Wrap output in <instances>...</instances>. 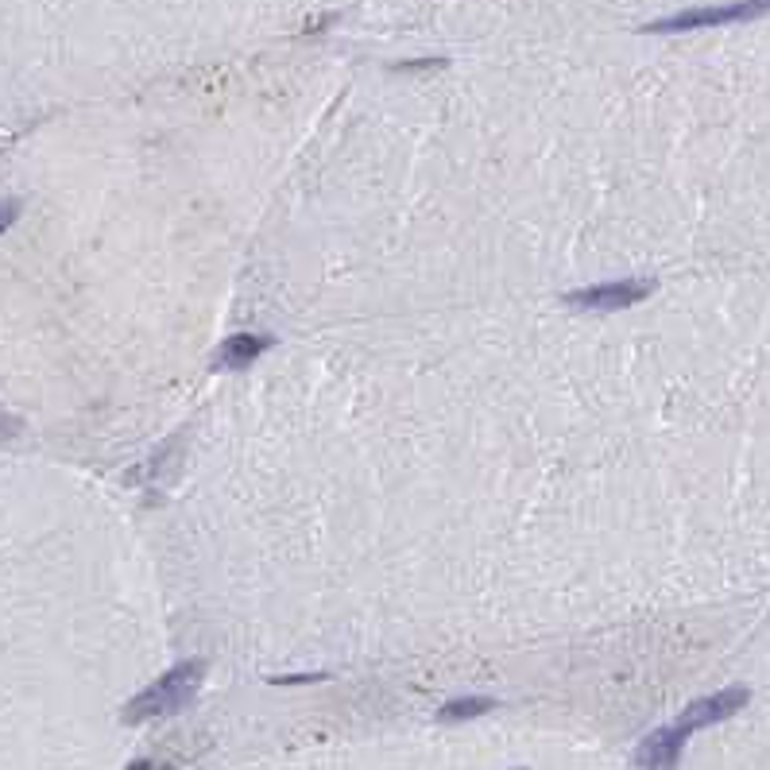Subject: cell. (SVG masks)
Masks as SVG:
<instances>
[{"label":"cell","instance_id":"obj_6","mask_svg":"<svg viewBox=\"0 0 770 770\" xmlns=\"http://www.w3.org/2000/svg\"><path fill=\"white\" fill-rule=\"evenodd\" d=\"M267 349H271V341L260 337V333H237V337H229V341L221 345L217 360H221L225 368H244V364H252V360L260 353H267Z\"/></svg>","mask_w":770,"mask_h":770},{"label":"cell","instance_id":"obj_9","mask_svg":"<svg viewBox=\"0 0 770 770\" xmlns=\"http://www.w3.org/2000/svg\"><path fill=\"white\" fill-rule=\"evenodd\" d=\"M20 217V202H0V233Z\"/></svg>","mask_w":770,"mask_h":770},{"label":"cell","instance_id":"obj_5","mask_svg":"<svg viewBox=\"0 0 770 770\" xmlns=\"http://www.w3.org/2000/svg\"><path fill=\"white\" fill-rule=\"evenodd\" d=\"M685 740H689V732H685L682 724L658 728V732H651L647 740L639 743V751H635V763H639L643 770H678V763H682Z\"/></svg>","mask_w":770,"mask_h":770},{"label":"cell","instance_id":"obj_2","mask_svg":"<svg viewBox=\"0 0 770 770\" xmlns=\"http://www.w3.org/2000/svg\"><path fill=\"white\" fill-rule=\"evenodd\" d=\"M770 16V0H732V4H712V8H689L678 16L654 20L643 31L651 35H670V31H697V28H720V24H743V20H759Z\"/></svg>","mask_w":770,"mask_h":770},{"label":"cell","instance_id":"obj_11","mask_svg":"<svg viewBox=\"0 0 770 770\" xmlns=\"http://www.w3.org/2000/svg\"><path fill=\"white\" fill-rule=\"evenodd\" d=\"M519 770H527V767H519Z\"/></svg>","mask_w":770,"mask_h":770},{"label":"cell","instance_id":"obj_10","mask_svg":"<svg viewBox=\"0 0 770 770\" xmlns=\"http://www.w3.org/2000/svg\"><path fill=\"white\" fill-rule=\"evenodd\" d=\"M128 770H163V767H159V763H132Z\"/></svg>","mask_w":770,"mask_h":770},{"label":"cell","instance_id":"obj_3","mask_svg":"<svg viewBox=\"0 0 770 770\" xmlns=\"http://www.w3.org/2000/svg\"><path fill=\"white\" fill-rule=\"evenodd\" d=\"M654 291V279H616V283H596V287H581L569 291L565 302L577 310H627L635 302Z\"/></svg>","mask_w":770,"mask_h":770},{"label":"cell","instance_id":"obj_8","mask_svg":"<svg viewBox=\"0 0 770 770\" xmlns=\"http://www.w3.org/2000/svg\"><path fill=\"white\" fill-rule=\"evenodd\" d=\"M445 59H426V62H399L403 74H418V70H442Z\"/></svg>","mask_w":770,"mask_h":770},{"label":"cell","instance_id":"obj_1","mask_svg":"<svg viewBox=\"0 0 770 770\" xmlns=\"http://www.w3.org/2000/svg\"><path fill=\"white\" fill-rule=\"evenodd\" d=\"M206 678V662L202 658H190V662H178L175 670H167L159 682H151L144 693H136L124 709L128 724H144L155 716H171V712L186 709L198 693V685Z\"/></svg>","mask_w":770,"mask_h":770},{"label":"cell","instance_id":"obj_4","mask_svg":"<svg viewBox=\"0 0 770 770\" xmlns=\"http://www.w3.org/2000/svg\"><path fill=\"white\" fill-rule=\"evenodd\" d=\"M751 701V689H743V685H732V689H720V693H712V697H701V701H693L689 709L678 716V724H682L685 732L693 736L697 728H709V724H720V720H728V716H736Z\"/></svg>","mask_w":770,"mask_h":770},{"label":"cell","instance_id":"obj_7","mask_svg":"<svg viewBox=\"0 0 770 770\" xmlns=\"http://www.w3.org/2000/svg\"><path fill=\"white\" fill-rule=\"evenodd\" d=\"M492 709H496V701H492V697H457V701L442 705L438 720H442V724H453V720H473V716H480V712H492Z\"/></svg>","mask_w":770,"mask_h":770}]
</instances>
